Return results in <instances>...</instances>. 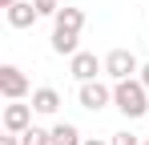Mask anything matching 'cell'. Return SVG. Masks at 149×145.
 Returning <instances> with one entry per match:
<instances>
[{
    "instance_id": "6da1fadb",
    "label": "cell",
    "mask_w": 149,
    "mask_h": 145,
    "mask_svg": "<svg viewBox=\"0 0 149 145\" xmlns=\"http://www.w3.org/2000/svg\"><path fill=\"white\" fill-rule=\"evenodd\" d=\"M113 105H117L129 121L133 117H149V89L141 85V77L117 81V85H113Z\"/></svg>"
},
{
    "instance_id": "7a4b0ae2",
    "label": "cell",
    "mask_w": 149,
    "mask_h": 145,
    "mask_svg": "<svg viewBox=\"0 0 149 145\" xmlns=\"http://www.w3.org/2000/svg\"><path fill=\"white\" fill-rule=\"evenodd\" d=\"M105 72H109V77H113V85H117V81L137 77V72H141V65H137L133 48H113V52L105 56Z\"/></svg>"
},
{
    "instance_id": "3957f363",
    "label": "cell",
    "mask_w": 149,
    "mask_h": 145,
    "mask_svg": "<svg viewBox=\"0 0 149 145\" xmlns=\"http://www.w3.org/2000/svg\"><path fill=\"white\" fill-rule=\"evenodd\" d=\"M77 101H81V109L101 113L105 105H113V89H109V85H101V81H85V85H81V93H77Z\"/></svg>"
},
{
    "instance_id": "277c9868",
    "label": "cell",
    "mask_w": 149,
    "mask_h": 145,
    "mask_svg": "<svg viewBox=\"0 0 149 145\" xmlns=\"http://www.w3.org/2000/svg\"><path fill=\"white\" fill-rule=\"evenodd\" d=\"M0 97H8V101H24L28 97L24 69H16V65H4V69H0Z\"/></svg>"
},
{
    "instance_id": "5b68a950",
    "label": "cell",
    "mask_w": 149,
    "mask_h": 145,
    "mask_svg": "<svg viewBox=\"0 0 149 145\" xmlns=\"http://www.w3.org/2000/svg\"><path fill=\"white\" fill-rule=\"evenodd\" d=\"M32 105H20V101H8L4 105V133H24L32 129Z\"/></svg>"
},
{
    "instance_id": "8992f818",
    "label": "cell",
    "mask_w": 149,
    "mask_h": 145,
    "mask_svg": "<svg viewBox=\"0 0 149 145\" xmlns=\"http://www.w3.org/2000/svg\"><path fill=\"white\" fill-rule=\"evenodd\" d=\"M101 69H105V61H97V52H77V56H69V72H73L81 85H85V81H97Z\"/></svg>"
},
{
    "instance_id": "52a82bcc",
    "label": "cell",
    "mask_w": 149,
    "mask_h": 145,
    "mask_svg": "<svg viewBox=\"0 0 149 145\" xmlns=\"http://www.w3.org/2000/svg\"><path fill=\"white\" fill-rule=\"evenodd\" d=\"M4 16H8V24H12V28H32V24L40 20V12H36V4H32V0H20V4H12Z\"/></svg>"
},
{
    "instance_id": "ba28073f",
    "label": "cell",
    "mask_w": 149,
    "mask_h": 145,
    "mask_svg": "<svg viewBox=\"0 0 149 145\" xmlns=\"http://www.w3.org/2000/svg\"><path fill=\"white\" fill-rule=\"evenodd\" d=\"M32 109H36L40 117H52V113L61 109V93L49 89V85H45V89H32Z\"/></svg>"
},
{
    "instance_id": "9c48e42d",
    "label": "cell",
    "mask_w": 149,
    "mask_h": 145,
    "mask_svg": "<svg viewBox=\"0 0 149 145\" xmlns=\"http://www.w3.org/2000/svg\"><path fill=\"white\" fill-rule=\"evenodd\" d=\"M77 36H81V32L52 28V52H56V56H77V52H81V48H77Z\"/></svg>"
},
{
    "instance_id": "30bf717a",
    "label": "cell",
    "mask_w": 149,
    "mask_h": 145,
    "mask_svg": "<svg viewBox=\"0 0 149 145\" xmlns=\"http://www.w3.org/2000/svg\"><path fill=\"white\" fill-rule=\"evenodd\" d=\"M52 28H69V32H81V28H85V12L65 4V8H61V12L52 16Z\"/></svg>"
},
{
    "instance_id": "8fae6325",
    "label": "cell",
    "mask_w": 149,
    "mask_h": 145,
    "mask_svg": "<svg viewBox=\"0 0 149 145\" xmlns=\"http://www.w3.org/2000/svg\"><path fill=\"white\" fill-rule=\"evenodd\" d=\"M85 137H81V129L77 125H69V121H61V125H52V145H81Z\"/></svg>"
},
{
    "instance_id": "7c38bea8",
    "label": "cell",
    "mask_w": 149,
    "mask_h": 145,
    "mask_svg": "<svg viewBox=\"0 0 149 145\" xmlns=\"http://www.w3.org/2000/svg\"><path fill=\"white\" fill-rule=\"evenodd\" d=\"M20 145H52V129H24L20 133Z\"/></svg>"
},
{
    "instance_id": "4fadbf2b",
    "label": "cell",
    "mask_w": 149,
    "mask_h": 145,
    "mask_svg": "<svg viewBox=\"0 0 149 145\" xmlns=\"http://www.w3.org/2000/svg\"><path fill=\"white\" fill-rule=\"evenodd\" d=\"M32 4H36L40 16H56V12H61V0H32Z\"/></svg>"
},
{
    "instance_id": "5bb4252c",
    "label": "cell",
    "mask_w": 149,
    "mask_h": 145,
    "mask_svg": "<svg viewBox=\"0 0 149 145\" xmlns=\"http://www.w3.org/2000/svg\"><path fill=\"white\" fill-rule=\"evenodd\" d=\"M109 145H141V141H137L129 129H121V133H113V137H109Z\"/></svg>"
},
{
    "instance_id": "9a60e30c",
    "label": "cell",
    "mask_w": 149,
    "mask_h": 145,
    "mask_svg": "<svg viewBox=\"0 0 149 145\" xmlns=\"http://www.w3.org/2000/svg\"><path fill=\"white\" fill-rule=\"evenodd\" d=\"M0 145H20V133H8V137H0Z\"/></svg>"
},
{
    "instance_id": "2e32d148",
    "label": "cell",
    "mask_w": 149,
    "mask_h": 145,
    "mask_svg": "<svg viewBox=\"0 0 149 145\" xmlns=\"http://www.w3.org/2000/svg\"><path fill=\"white\" fill-rule=\"evenodd\" d=\"M141 85L149 89V65H141Z\"/></svg>"
},
{
    "instance_id": "e0dca14e",
    "label": "cell",
    "mask_w": 149,
    "mask_h": 145,
    "mask_svg": "<svg viewBox=\"0 0 149 145\" xmlns=\"http://www.w3.org/2000/svg\"><path fill=\"white\" fill-rule=\"evenodd\" d=\"M81 145H109V141H101V137H85Z\"/></svg>"
},
{
    "instance_id": "ac0fdd59",
    "label": "cell",
    "mask_w": 149,
    "mask_h": 145,
    "mask_svg": "<svg viewBox=\"0 0 149 145\" xmlns=\"http://www.w3.org/2000/svg\"><path fill=\"white\" fill-rule=\"evenodd\" d=\"M12 4H20V0H0V8H4V12H8V8H12Z\"/></svg>"
},
{
    "instance_id": "d6986e66",
    "label": "cell",
    "mask_w": 149,
    "mask_h": 145,
    "mask_svg": "<svg viewBox=\"0 0 149 145\" xmlns=\"http://www.w3.org/2000/svg\"><path fill=\"white\" fill-rule=\"evenodd\" d=\"M141 145H149V141H141Z\"/></svg>"
}]
</instances>
